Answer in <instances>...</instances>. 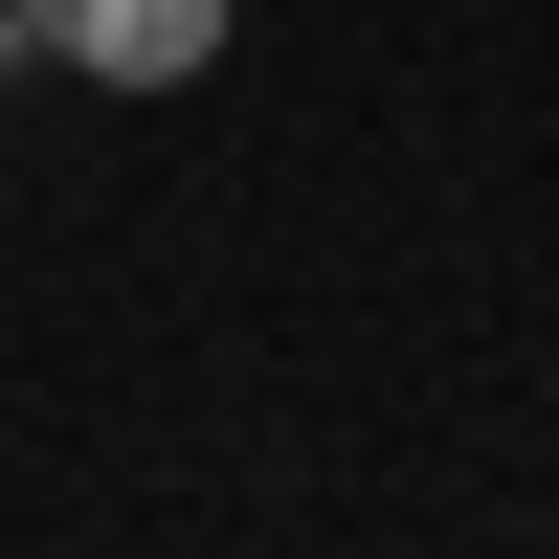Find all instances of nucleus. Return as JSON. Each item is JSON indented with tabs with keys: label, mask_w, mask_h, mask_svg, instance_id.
Here are the masks:
<instances>
[{
	"label": "nucleus",
	"mask_w": 559,
	"mask_h": 559,
	"mask_svg": "<svg viewBox=\"0 0 559 559\" xmlns=\"http://www.w3.org/2000/svg\"><path fill=\"white\" fill-rule=\"evenodd\" d=\"M23 45L90 68V90H202L224 68V0H23Z\"/></svg>",
	"instance_id": "1"
}]
</instances>
